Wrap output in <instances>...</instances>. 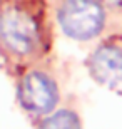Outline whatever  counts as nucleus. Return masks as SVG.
Returning a JSON list of instances; mask_svg holds the SVG:
<instances>
[{
    "label": "nucleus",
    "instance_id": "1",
    "mask_svg": "<svg viewBox=\"0 0 122 129\" xmlns=\"http://www.w3.org/2000/svg\"><path fill=\"white\" fill-rule=\"evenodd\" d=\"M45 27L38 5L30 0L0 2V47L7 55L28 59L44 47Z\"/></svg>",
    "mask_w": 122,
    "mask_h": 129
},
{
    "label": "nucleus",
    "instance_id": "2",
    "mask_svg": "<svg viewBox=\"0 0 122 129\" xmlns=\"http://www.w3.org/2000/svg\"><path fill=\"white\" fill-rule=\"evenodd\" d=\"M59 27L72 40H92L105 27V10L99 0H60L57 7Z\"/></svg>",
    "mask_w": 122,
    "mask_h": 129
},
{
    "label": "nucleus",
    "instance_id": "3",
    "mask_svg": "<svg viewBox=\"0 0 122 129\" xmlns=\"http://www.w3.org/2000/svg\"><path fill=\"white\" fill-rule=\"evenodd\" d=\"M17 97L27 112L33 116H47L55 111L60 96L57 82L47 72L30 71L20 79Z\"/></svg>",
    "mask_w": 122,
    "mask_h": 129
},
{
    "label": "nucleus",
    "instance_id": "4",
    "mask_svg": "<svg viewBox=\"0 0 122 129\" xmlns=\"http://www.w3.org/2000/svg\"><path fill=\"white\" fill-rule=\"evenodd\" d=\"M87 69L97 84L115 89L122 84V47L112 42L100 44L87 60Z\"/></svg>",
    "mask_w": 122,
    "mask_h": 129
},
{
    "label": "nucleus",
    "instance_id": "5",
    "mask_svg": "<svg viewBox=\"0 0 122 129\" xmlns=\"http://www.w3.org/2000/svg\"><path fill=\"white\" fill-rule=\"evenodd\" d=\"M38 129H82V122L77 112L72 109L52 111L40 122Z\"/></svg>",
    "mask_w": 122,
    "mask_h": 129
},
{
    "label": "nucleus",
    "instance_id": "6",
    "mask_svg": "<svg viewBox=\"0 0 122 129\" xmlns=\"http://www.w3.org/2000/svg\"><path fill=\"white\" fill-rule=\"evenodd\" d=\"M100 4H107V5H112V7H120L122 5V0H99Z\"/></svg>",
    "mask_w": 122,
    "mask_h": 129
},
{
    "label": "nucleus",
    "instance_id": "7",
    "mask_svg": "<svg viewBox=\"0 0 122 129\" xmlns=\"http://www.w3.org/2000/svg\"><path fill=\"white\" fill-rule=\"evenodd\" d=\"M0 2H2V0H0Z\"/></svg>",
    "mask_w": 122,
    "mask_h": 129
}]
</instances>
